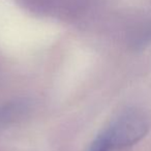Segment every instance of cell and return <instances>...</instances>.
<instances>
[{"mask_svg": "<svg viewBox=\"0 0 151 151\" xmlns=\"http://www.w3.org/2000/svg\"><path fill=\"white\" fill-rule=\"evenodd\" d=\"M114 149L116 148L114 146L112 138L109 132L106 129L103 134H101L95 139V141L91 144L88 151H112Z\"/></svg>", "mask_w": 151, "mask_h": 151, "instance_id": "7a4b0ae2", "label": "cell"}, {"mask_svg": "<svg viewBox=\"0 0 151 151\" xmlns=\"http://www.w3.org/2000/svg\"><path fill=\"white\" fill-rule=\"evenodd\" d=\"M150 126L148 116L142 111L134 110L122 114L108 128L116 149L125 148L140 141Z\"/></svg>", "mask_w": 151, "mask_h": 151, "instance_id": "6da1fadb", "label": "cell"}]
</instances>
